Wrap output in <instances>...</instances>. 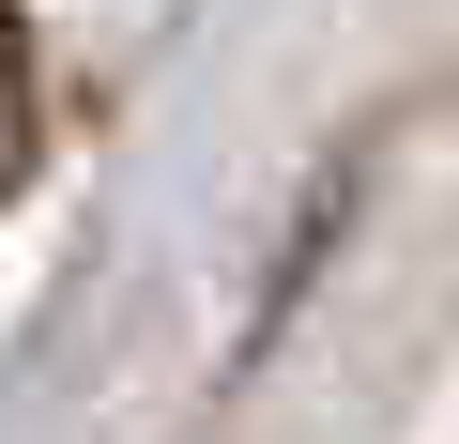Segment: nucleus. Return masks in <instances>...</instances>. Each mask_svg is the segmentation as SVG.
<instances>
[{
  "instance_id": "nucleus-1",
  "label": "nucleus",
  "mask_w": 459,
  "mask_h": 444,
  "mask_svg": "<svg viewBox=\"0 0 459 444\" xmlns=\"http://www.w3.org/2000/svg\"><path fill=\"white\" fill-rule=\"evenodd\" d=\"M31 184V62H16V16H0V199Z\"/></svg>"
}]
</instances>
